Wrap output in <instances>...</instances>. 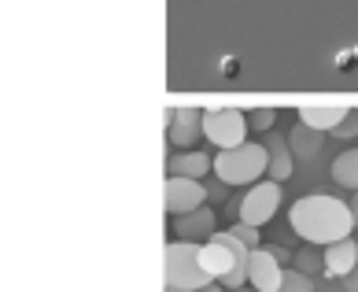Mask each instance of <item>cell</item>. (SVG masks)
I'll use <instances>...</instances> for the list:
<instances>
[{
    "instance_id": "52a82bcc",
    "label": "cell",
    "mask_w": 358,
    "mask_h": 292,
    "mask_svg": "<svg viewBox=\"0 0 358 292\" xmlns=\"http://www.w3.org/2000/svg\"><path fill=\"white\" fill-rule=\"evenodd\" d=\"M207 204V185L196 181V178H166V189H163V207L170 218L178 215H192Z\"/></svg>"
},
{
    "instance_id": "7a4b0ae2",
    "label": "cell",
    "mask_w": 358,
    "mask_h": 292,
    "mask_svg": "<svg viewBox=\"0 0 358 292\" xmlns=\"http://www.w3.org/2000/svg\"><path fill=\"white\" fill-rule=\"evenodd\" d=\"M163 277H166V288H181V292H200L207 285H215V277L203 270V244H196V241L166 244Z\"/></svg>"
},
{
    "instance_id": "8fae6325",
    "label": "cell",
    "mask_w": 358,
    "mask_h": 292,
    "mask_svg": "<svg viewBox=\"0 0 358 292\" xmlns=\"http://www.w3.org/2000/svg\"><path fill=\"white\" fill-rule=\"evenodd\" d=\"M262 144H266V174H270V181H277V185L288 181L292 167H296V155H292V148H288V137H281V134L270 130V137Z\"/></svg>"
},
{
    "instance_id": "3957f363",
    "label": "cell",
    "mask_w": 358,
    "mask_h": 292,
    "mask_svg": "<svg viewBox=\"0 0 358 292\" xmlns=\"http://www.w3.org/2000/svg\"><path fill=\"white\" fill-rule=\"evenodd\" d=\"M215 174L218 181L233 185H259L262 174H266V144L262 141H248L241 148H229V152H218L215 155Z\"/></svg>"
},
{
    "instance_id": "ba28073f",
    "label": "cell",
    "mask_w": 358,
    "mask_h": 292,
    "mask_svg": "<svg viewBox=\"0 0 358 292\" xmlns=\"http://www.w3.org/2000/svg\"><path fill=\"white\" fill-rule=\"evenodd\" d=\"M170 233H178L174 241H196V244H207L210 237L218 233V215L210 207H200V211H192V215H178L174 218V230Z\"/></svg>"
},
{
    "instance_id": "d4e9b609",
    "label": "cell",
    "mask_w": 358,
    "mask_h": 292,
    "mask_svg": "<svg viewBox=\"0 0 358 292\" xmlns=\"http://www.w3.org/2000/svg\"><path fill=\"white\" fill-rule=\"evenodd\" d=\"M200 292H225V288H222V285L215 281V285H207V288H200Z\"/></svg>"
},
{
    "instance_id": "9a60e30c",
    "label": "cell",
    "mask_w": 358,
    "mask_h": 292,
    "mask_svg": "<svg viewBox=\"0 0 358 292\" xmlns=\"http://www.w3.org/2000/svg\"><path fill=\"white\" fill-rule=\"evenodd\" d=\"M333 181L358 193V148H348L333 159Z\"/></svg>"
},
{
    "instance_id": "4fadbf2b",
    "label": "cell",
    "mask_w": 358,
    "mask_h": 292,
    "mask_svg": "<svg viewBox=\"0 0 358 292\" xmlns=\"http://www.w3.org/2000/svg\"><path fill=\"white\" fill-rule=\"evenodd\" d=\"M322 259H325V274H333V277H348L355 267H358V244L351 241H336V244H329V248H322Z\"/></svg>"
},
{
    "instance_id": "44dd1931",
    "label": "cell",
    "mask_w": 358,
    "mask_h": 292,
    "mask_svg": "<svg viewBox=\"0 0 358 292\" xmlns=\"http://www.w3.org/2000/svg\"><path fill=\"white\" fill-rule=\"evenodd\" d=\"M262 248H266V251H270V256H273L277 263H281V267H285V270L292 267V263H296V256H292V251H288V248H277V244H262Z\"/></svg>"
},
{
    "instance_id": "484cf974",
    "label": "cell",
    "mask_w": 358,
    "mask_h": 292,
    "mask_svg": "<svg viewBox=\"0 0 358 292\" xmlns=\"http://www.w3.org/2000/svg\"><path fill=\"white\" fill-rule=\"evenodd\" d=\"M225 292H255V288H248V285H244V288H225Z\"/></svg>"
},
{
    "instance_id": "30bf717a",
    "label": "cell",
    "mask_w": 358,
    "mask_h": 292,
    "mask_svg": "<svg viewBox=\"0 0 358 292\" xmlns=\"http://www.w3.org/2000/svg\"><path fill=\"white\" fill-rule=\"evenodd\" d=\"M210 170H215V159L207 152L192 148V152H170L166 155V178H196L203 181L210 178Z\"/></svg>"
},
{
    "instance_id": "4316f807",
    "label": "cell",
    "mask_w": 358,
    "mask_h": 292,
    "mask_svg": "<svg viewBox=\"0 0 358 292\" xmlns=\"http://www.w3.org/2000/svg\"><path fill=\"white\" fill-rule=\"evenodd\" d=\"M166 292H181V288H166Z\"/></svg>"
},
{
    "instance_id": "e0dca14e",
    "label": "cell",
    "mask_w": 358,
    "mask_h": 292,
    "mask_svg": "<svg viewBox=\"0 0 358 292\" xmlns=\"http://www.w3.org/2000/svg\"><path fill=\"white\" fill-rule=\"evenodd\" d=\"M277 292H314V277H310V274H299L296 267H288Z\"/></svg>"
},
{
    "instance_id": "5b68a950",
    "label": "cell",
    "mask_w": 358,
    "mask_h": 292,
    "mask_svg": "<svg viewBox=\"0 0 358 292\" xmlns=\"http://www.w3.org/2000/svg\"><path fill=\"white\" fill-rule=\"evenodd\" d=\"M248 111H236V108H215V111H203V137L215 144L218 152H229V148H241L248 144Z\"/></svg>"
},
{
    "instance_id": "7c38bea8",
    "label": "cell",
    "mask_w": 358,
    "mask_h": 292,
    "mask_svg": "<svg viewBox=\"0 0 358 292\" xmlns=\"http://www.w3.org/2000/svg\"><path fill=\"white\" fill-rule=\"evenodd\" d=\"M348 111L351 108H329V104H303L299 108V123L307 126V130H314V134H333V130L348 118Z\"/></svg>"
},
{
    "instance_id": "6da1fadb",
    "label": "cell",
    "mask_w": 358,
    "mask_h": 292,
    "mask_svg": "<svg viewBox=\"0 0 358 292\" xmlns=\"http://www.w3.org/2000/svg\"><path fill=\"white\" fill-rule=\"evenodd\" d=\"M288 225L307 244L329 248V244H336V241H348V237L355 233V215H351V204L340 200V196L310 193V196H299V200L292 204Z\"/></svg>"
},
{
    "instance_id": "ffe728a7",
    "label": "cell",
    "mask_w": 358,
    "mask_h": 292,
    "mask_svg": "<svg viewBox=\"0 0 358 292\" xmlns=\"http://www.w3.org/2000/svg\"><path fill=\"white\" fill-rule=\"evenodd\" d=\"M333 137H343V141H348V137H358V108L348 111V118H343V123L333 130Z\"/></svg>"
},
{
    "instance_id": "277c9868",
    "label": "cell",
    "mask_w": 358,
    "mask_h": 292,
    "mask_svg": "<svg viewBox=\"0 0 358 292\" xmlns=\"http://www.w3.org/2000/svg\"><path fill=\"white\" fill-rule=\"evenodd\" d=\"M277 207H281V185L277 181H259V185H251L241 200L225 204V215H229L233 222H248V225L259 230L262 222H270L277 215Z\"/></svg>"
},
{
    "instance_id": "cb8c5ba5",
    "label": "cell",
    "mask_w": 358,
    "mask_h": 292,
    "mask_svg": "<svg viewBox=\"0 0 358 292\" xmlns=\"http://www.w3.org/2000/svg\"><path fill=\"white\" fill-rule=\"evenodd\" d=\"M351 215H355V230H358V193H355V200H351Z\"/></svg>"
},
{
    "instance_id": "8992f818",
    "label": "cell",
    "mask_w": 358,
    "mask_h": 292,
    "mask_svg": "<svg viewBox=\"0 0 358 292\" xmlns=\"http://www.w3.org/2000/svg\"><path fill=\"white\" fill-rule=\"evenodd\" d=\"M166 126V155L170 152H192V144L203 137V111L196 108H181V111H166L163 115Z\"/></svg>"
},
{
    "instance_id": "2e32d148",
    "label": "cell",
    "mask_w": 358,
    "mask_h": 292,
    "mask_svg": "<svg viewBox=\"0 0 358 292\" xmlns=\"http://www.w3.org/2000/svg\"><path fill=\"white\" fill-rule=\"evenodd\" d=\"M296 270L299 274H317V270H325V259H322V251H317L314 244H307L303 251H296Z\"/></svg>"
},
{
    "instance_id": "ac0fdd59",
    "label": "cell",
    "mask_w": 358,
    "mask_h": 292,
    "mask_svg": "<svg viewBox=\"0 0 358 292\" xmlns=\"http://www.w3.org/2000/svg\"><path fill=\"white\" fill-rule=\"evenodd\" d=\"M273 123H277V111H273V108L248 111V130H255V134H266V130H273Z\"/></svg>"
},
{
    "instance_id": "7402d4cb",
    "label": "cell",
    "mask_w": 358,
    "mask_h": 292,
    "mask_svg": "<svg viewBox=\"0 0 358 292\" xmlns=\"http://www.w3.org/2000/svg\"><path fill=\"white\" fill-rule=\"evenodd\" d=\"M203 185H207V196H225V189H229L225 181H203Z\"/></svg>"
},
{
    "instance_id": "d6986e66",
    "label": "cell",
    "mask_w": 358,
    "mask_h": 292,
    "mask_svg": "<svg viewBox=\"0 0 358 292\" xmlns=\"http://www.w3.org/2000/svg\"><path fill=\"white\" fill-rule=\"evenodd\" d=\"M229 233L241 237V241H244L251 251H259V248H262V237H259V230H255V225H248V222H233V225H229Z\"/></svg>"
},
{
    "instance_id": "5bb4252c",
    "label": "cell",
    "mask_w": 358,
    "mask_h": 292,
    "mask_svg": "<svg viewBox=\"0 0 358 292\" xmlns=\"http://www.w3.org/2000/svg\"><path fill=\"white\" fill-rule=\"evenodd\" d=\"M288 148L296 159H314L317 148H322V134H314V130H307L303 123H296V130L288 134Z\"/></svg>"
},
{
    "instance_id": "9c48e42d",
    "label": "cell",
    "mask_w": 358,
    "mask_h": 292,
    "mask_svg": "<svg viewBox=\"0 0 358 292\" xmlns=\"http://www.w3.org/2000/svg\"><path fill=\"white\" fill-rule=\"evenodd\" d=\"M281 277H285V267L277 263L266 248L251 251V263H248V285L255 292H277L281 288Z\"/></svg>"
},
{
    "instance_id": "603a6c76",
    "label": "cell",
    "mask_w": 358,
    "mask_h": 292,
    "mask_svg": "<svg viewBox=\"0 0 358 292\" xmlns=\"http://www.w3.org/2000/svg\"><path fill=\"white\" fill-rule=\"evenodd\" d=\"M343 288H348V292H358V267H355L348 277H343Z\"/></svg>"
}]
</instances>
